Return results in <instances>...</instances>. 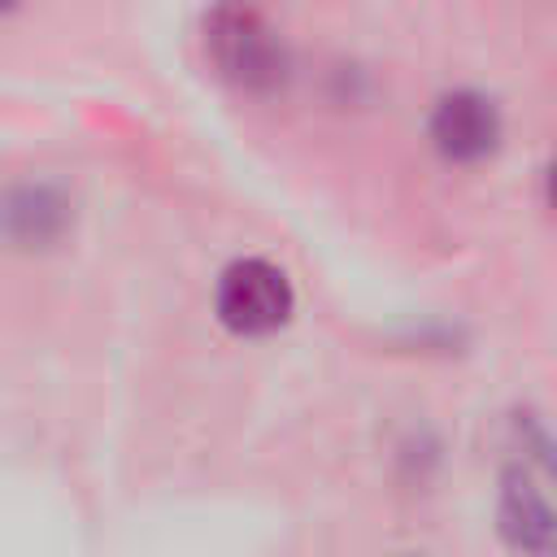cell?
Segmentation results:
<instances>
[{
    "instance_id": "6da1fadb",
    "label": "cell",
    "mask_w": 557,
    "mask_h": 557,
    "mask_svg": "<svg viewBox=\"0 0 557 557\" xmlns=\"http://www.w3.org/2000/svg\"><path fill=\"white\" fill-rule=\"evenodd\" d=\"M218 313L239 335H265L287 322L292 287H287L283 270H274L270 261H239L222 274Z\"/></svg>"
},
{
    "instance_id": "7a4b0ae2",
    "label": "cell",
    "mask_w": 557,
    "mask_h": 557,
    "mask_svg": "<svg viewBox=\"0 0 557 557\" xmlns=\"http://www.w3.org/2000/svg\"><path fill=\"white\" fill-rule=\"evenodd\" d=\"M431 135L440 144L444 157L453 161H479L496 148V109L483 100V96H448L440 100L435 109V122H431Z\"/></svg>"
},
{
    "instance_id": "3957f363",
    "label": "cell",
    "mask_w": 557,
    "mask_h": 557,
    "mask_svg": "<svg viewBox=\"0 0 557 557\" xmlns=\"http://www.w3.org/2000/svg\"><path fill=\"white\" fill-rule=\"evenodd\" d=\"M213 52L239 83L274 78V44L252 13H222L213 26Z\"/></svg>"
},
{
    "instance_id": "277c9868",
    "label": "cell",
    "mask_w": 557,
    "mask_h": 557,
    "mask_svg": "<svg viewBox=\"0 0 557 557\" xmlns=\"http://www.w3.org/2000/svg\"><path fill=\"white\" fill-rule=\"evenodd\" d=\"M548 200H553V209H557V165H553V174H548Z\"/></svg>"
}]
</instances>
